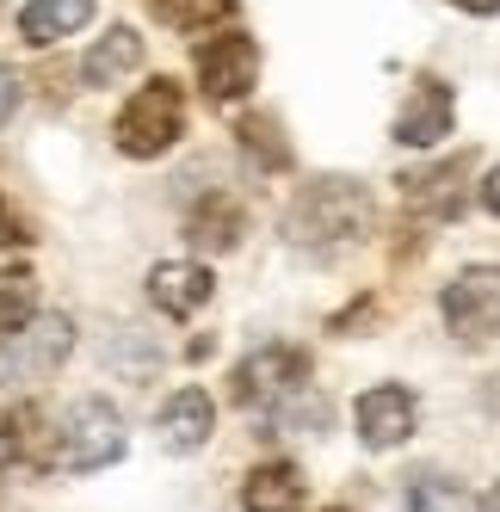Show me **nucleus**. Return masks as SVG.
<instances>
[{
  "instance_id": "nucleus-1",
  "label": "nucleus",
  "mask_w": 500,
  "mask_h": 512,
  "mask_svg": "<svg viewBox=\"0 0 500 512\" xmlns=\"http://www.w3.org/2000/svg\"><path fill=\"white\" fill-rule=\"evenodd\" d=\"M371 223H377V204H371V192L359 179H346V173L309 179L297 192V204L284 210V235H291V247H303V253H346V247H359L371 235Z\"/></svg>"
},
{
  "instance_id": "nucleus-2",
  "label": "nucleus",
  "mask_w": 500,
  "mask_h": 512,
  "mask_svg": "<svg viewBox=\"0 0 500 512\" xmlns=\"http://www.w3.org/2000/svg\"><path fill=\"white\" fill-rule=\"evenodd\" d=\"M112 136H118V149L136 155V161L167 155L173 142L186 136V87L167 81V75L142 81V87L130 93V105L118 112V130H112Z\"/></svg>"
},
{
  "instance_id": "nucleus-3",
  "label": "nucleus",
  "mask_w": 500,
  "mask_h": 512,
  "mask_svg": "<svg viewBox=\"0 0 500 512\" xmlns=\"http://www.w3.org/2000/svg\"><path fill=\"white\" fill-rule=\"evenodd\" d=\"M124 451H130L124 414L112 408V401L87 395V401H75V408L62 414L50 463H56V469H75V475H93V469H105V463H118Z\"/></svg>"
},
{
  "instance_id": "nucleus-4",
  "label": "nucleus",
  "mask_w": 500,
  "mask_h": 512,
  "mask_svg": "<svg viewBox=\"0 0 500 512\" xmlns=\"http://www.w3.org/2000/svg\"><path fill=\"white\" fill-rule=\"evenodd\" d=\"M75 352V321L68 315H25L0 334V383H44L56 364Z\"/></svg>"
},
{
  "instance_id": "nucleus-5",
  "label": "nucleus",
  "mask_w": 500,
  "mask_h": 512,
  "mask_svg": "<svg viewBox=\"0 0 500 512\" xmlns=\"http://www.w3.org/2000/svg\"><path fill=\"white\" fill-rule=\"evenodd\" d=\"M439 315L457 346H488L500 334V266H463L445 284Z\"/></svg>"
},
{
  "instance_id": "nucleus-6",
  "label": "nucleus",
  "mask_w": 500,
  "mask_h": 512,
  "mask_svg": "<svg viewBox=\"0 0 500 512\" xmlns=\"http://www.w3.org/2000/svg\"><path fill=\"white\" fill-rule=\"evenodd\" d=\"M303 383H309V352L303 346H260V352H247L235 364V401L241 408L278 414Z\"/></svg>"
},
{
  "instance_id": "nucleus-7",
  "label": "nucleus",
  "mask_w": 500,
  "mask_h": 512,
  "mask_svg": "<svg viewBox=\"0 0 500 512\" xmlns=\"http://www.w3.org/2000/svg\"><path fill=\"white\" fill-rule=\"evenodd\" d=\"M260 81V44L247 31H223L198 50V87L210 105H241Z\"/></svg>"
},
{
  "instance_id": "nucleus-8",
  "label": "nucleus",
  "mask_w": 500,
  "mask_h": 512,
  "mask_svg": "<svg viewBox=\"0 0 500 512\" xmlns=\"http://www.w3.org/2000/svg\"><path fill=\"white\" fill-rule=\"evenodd\" d=\"M470 173H476V155H451V161H433V167L402 173L396 186H402V198H408V210H414V216L451 223V216L470 204Z\"/></svg>"
},
{
  "instance_id": "nucleus-9",
  "label": "nucleus",
  "mask_w": 500,
  "mask_h": 512,
  "mask_svg": "<svg viewBox=\"0 0 500 512\" xmlns=\"http://www.w3.org/2000/svg\"><path fill=\"white\" fill-rule=\"evenodd\" d=\"M352 420H359L365 451H396V445H408L414 426H420V401H414L408 383H377V389L359 395Z\"/></svg>"
},
{
  "instance_id": "nucleus-10",
  "label": "nucleus",
  "mask_w": 500,
  "mask_h": 512,
  "mask_svg": "<svg viewBox=\"0 0 500 512\" xmlns=\"http://www.w3.org/2000/svg\"><path fill=\"white\" fill-rule=\"evenodd\" d=\"M451 118H457V99H451V87L439 81V75H420L414 87H408V105L396 112V136L402 149H433V142H445L451 136Z\"/></svg>"
},
{
  "instance_id": "nucleus-11",
  "label": "nucleus",
  "mask_w": 500,
  "mask_h": 512,
  "mask_svg": "<svg viewBox=\"0 0 500 512\" xmlns=\"http://www.w3.org/2000/svg\"><path fill=\"white\" fill-rule=\"evenodd\" d=\"M149 297H155L161 315L186 321V315H198L210 297H217V278H210V266H198V260H161L149 272Z\"/></svg>"
},
{
  "instance_id": "nucleus-12",
  "label": "nucleus",
  "mask_w": 500,
  "mask_h": 512,
  "mask_svg": "<svg viewBox=\"0 0 500 512\" xmlns=\"http://www.w3.org/2000/svg\"><path fill=\"white\" fill-rule=\"evenodd\" d=\"M210 432H217V408H210L204 389H173L161 401V445L173 457H192L210 445Z\"/></svg>"
},
{
  "instance_id": "nucleus-13",
  "label": "nucleus",
  "mask_w": 500,
  "mask_h": 512,
  "mask_svg": "<svg viewBox=\"0 0 500 512\" xmlns=\"http://www.w3.org/2000/svg\"><path fill=\"white\" fill-rule=\"evenodd\" d=\"M241 506L247 512H303L309 506V482L297 463H260L241 482Z\"/></svg>"
},
{
  "instance_id": "nucleus-14",
  "label": "nucleus",
  "mask_w": 500,
  "mask_h": 512,
  "mask_svg": "<svg viewBox=\"0 0 500 512\" xmlns=\"http://www.w3.org/2000/svg\"><path fill=\"white\" fill-rule=\"evenodd\" d=\"M44 408L38 401H19V408L0 414V469H44Z\"/></svg>"
},
{
  "instance_id": "nucleus-15",
  "label": "nucleus",
  "mask_w": 500,
  "mask_h": 512,
  "mask_svg": "<svg viewBox=\"0 0 500 512\" xmlns=\"http://www.w3.org/2000/svg\"><path fill=\"white\" fill-rule=\"evenodd\" d=\"M241 204L229 198V192H210V198H198L192 204V216H186V241L192 247H204V253H229L235 241H241Z\"/></svg>"
},
{
  "instance_id": "nucleus-16",
  "label": "nucleus",
  "mask_w": 500,
  "mask_h": 512,
  "mask_svg": "<svg viewBox=\"0 0 500 512\" xmlns=\"http://www.w3.org/2000/svg\"><path fill=\"white\" fill-rule=\"evenodd\" d=\"M87 19H93V0H31V7L19 13V38L31 50H50L56 38L81 31Z\"/></svg>"
},
{
  "instance_id": "nucleus-17",
  "label": "nucleus",
  "mask_w": 500,
  "mask_h": 512,
  "mask_svg": "<svg viewBox=\"0 0 500 512\" xmlns=\"http://www.w3.org/2000/svg\"><path fill=\"white\" fill-rule=\"evenodd\" d=\"M142 62V38H136V31L130 25H112V31H105V38L87 50V62H81V81L87 87H118L124 75H130V68Z\"/></svg>"
},
{
  "instance_id": "nucleus-18",
  "label": "nucleus",
  "mask_w": 500,
  "mask_h": 512,
  "mask_svg": "<svg viewBox=\"0 0 500 512\" xmlns=\"http://www.w3.org/2000/svg\"><path fill=\"white\" fill-rule=\"evenodd\" d=\"M149 13L173 31H204V25H217L235 13V0H149Z\"/></svg>"
},
{
  "instance_id": "nucleus-19",
  "label": "nucleus",
  "mask_w": 500,
  "mask_h": 512,
  "mask_svg": "<svg viewBox=\"0 0 500 512\" xmlns=\"http://www.w3.org/2000/svg\"><path fill=\"white\" fill-rule=\"evenodd\" d=\"M408 512H470V500H463V488L451 482V475H414L408 482Z\"/></svg>"
},
{
  "instance_id": "nucleus-20",
  "label": "nucleus",
  "mask_w": 500,
  "mask_h": 512,
  "mask_svg": "<svg viewBox=\"0 0 500 512\" xmlns=\"http://www.w3.org/2000/svg\"><path fill=\"white\" fill-rule=\"evenodd\" d=\"M31 309H38V278L25 266H0V327H19Z\"/></svg>"
},
{
  "instance_id": "nucleus-21",
  "label": "nucleus",
  "mask_w": 500,
  "mask_h": 512,
  "mask_svg": "<svg viewBox=\"0 0 500 512\" xmlns=\"http://www.w3.org/2000/svg\"><path fill=\"white\" fill-rule=\"evenodd\" d=\"M241 149L254 155L260 167H272V173L291 167V149H284V136H278V124H272V118H241Z\"/></svg>"
},
{
  "instance_id": "nucleus-22",
  "label": "nucleus",
  "mask_w": 500,
  "mask_h": 512,
  "mask_svg": "<svg viewBox=\"0 0 500 512\" xmlns=\"http://www.w3.org/2000/svg\"><path fill=\"white\" fill-rule=\"evenodd\" d=\"M13 105H19V75H13V68H0V124L13 118Z\"/></svg>"
},
{
  "instance_id": "nucleus-23",
  "label": "nucleus",
  "mask_w": 500,
  "mask_h": 512,
  "mask_svg": "<svg viewBox=\"0 0 500 512\" xmlns=\"http://www.w3.org/2000/svg\"><path fill=\"white\" fill-rule=\"evenodd\" d=\"M25 241V229H19V216L7 210V198H0V247H19Z\"/></svg>"
},
{
  "instance_id": "nucleus-24",
  "label": "nucleus",
  "mask_w": 500,
  "mask_h": 512,
  "mask_svg": "<svg viewBox=\"0 0 500 512\" xmlns=\"http://www.w3.org/2000/svg\"><path fill=\"white\" fill-rule=\"evenodd\" d=\"M482 204H488V210H494V216H500V167H494V173H488V179H482Z\"/></svg>"
},
{
  "instance_id": "nucleus-25",
  "label": "nucleus",
  "mask_w": 500,
  "mask_h": 512,
  "mask_svg": "<svg viewBox=\"0 0 500 512\" xmlns=\"http://www.w3.org/2000/svg\"><path fill=\"white\" fill-rule=\"evenodd\" d=\"M470 512H500V482H494V488H482V500H476Z\"/></svg>"
},
{
  "instance_id": "nucleus-26",
  "label": "nucleus",
  "mask_w": 500,
  "mask_h": 512,
  "mask_svg": "<svg viewBox=\"0 0 500 512\" xmlns=\"http://www.w3.org/2000/svg\"><path fill=\"white\" fill-rule=\"evenodd\" d=\"M451 7H463V13H500V0H451Z\"/></svg>"
},
{
  "instance_id": "nucleus-27",
  "label": "nucleus",
  "mask_w": 500,
  "mask_h": 512,
  "mask_svg": "<svg viewBox=\"0 0 500 512\" xmlns=\"http://www.w3.org/2000/svg\"><path fill=\"white\" fill-rule=\"evenodd\" d=\"M328 512H346V506H328Z\"/></svg>"
},
{
  "instance_id": "nucleus-28",
  "label": "nucleus",
  "mask_w": 500,
  "mask_h": 512,
  "mask_svg": "<svg viewBox=\"0 0 500 512\" xmlns=\"http://www.w3.org/2000/svg\"><path fill=\"white\" fill-rule=\"evenodd\" d=\"M0 7H7V0H0Z\"/></svg>"
}]
</instances>
